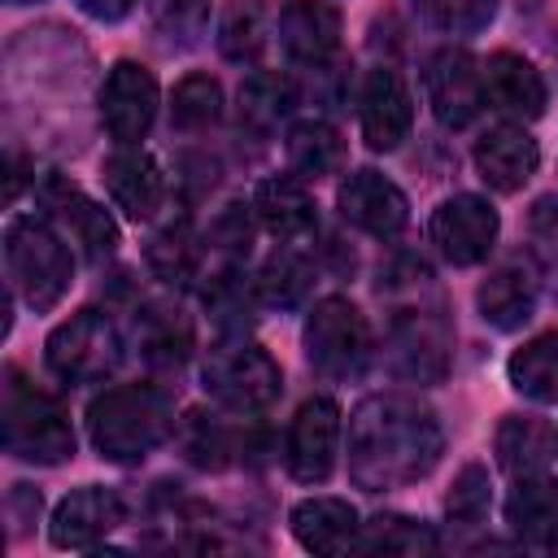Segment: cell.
Instances as JSON below:
<instances>
[{"instance_id":"obj_20","label":"cell","mask_w":558,"mask_h":558,"mask_svg":"<svg viewBox=\"0 0 558 558\" xmlns=\"http://www.w3.org/2000/svg\"><path fill=\"white\" fill-rule=\"evenodd\" d=\"M292 532L310 554H344L357 549L362 523L344 497H305L292 506Z\"/></svg>"},{"instance_id":"obj_41","label":"cell","mask_w":558,"mask_h":558,"mask_svg":"<svg viewBox=\"0 0 558 558\" xmlns=\"http://www.w3.org/2000/svg\"><path fill=\"white\" fill-rule=\"evenodd\" d=\"M9 4H31V0H9Z\"/></svg>"},{"instance_id":"obj_11","label":"cell","mask_w":558,"mask_h":558,"mask_svg":"<svg viewBox=\"0 0 558 558\" xmlns=\"http://www.w3.org/2000/svg\"><path fill=\"white\" fill-rule=\"evenodd\" d=\"M39 201H44L48 218L61 222L74 244H83L87 257L100 262V257H109V253L118 248V227H113V218H109L83 187H74L70 179L48 174V179L39 183Z\"/></svg>"},{"instance_id":"obj_3","label":"cell","mask_w":558,"mask_h":558,"mask_svg":"<svg viewBox=\"0 0 558 558\" xmlns=\"http://www.w3.org/2000/svg\"><path fill=\"white\" fill-rule=\"evenodd\" d=\"M4 266L9 283L31 310H52L74 279V257L65 240L52 231V218L22 214L4 227Z\"/></svg>"},{"instance_id":"obj_9","label":"cell","mask_w":558,"mask_h":558,"mask_svg":"<svg viewBox=\"0 0 558 558\" xmlns=\"http://www.w3.org/2000/svg\"><path fill=\"white\" fill-rule=\"evenodd\" d=\"M157 118V78L140 61H118L100 87V122L113 144H140Z\"/></svg>"},{"instance_id":"obj_30","label":"cell","mask_w":558,"mask_h":558,"mask_svg":"<svg viewBox=\"0 0 558 558\" xmlns=\"http://www.w3.org/2000/svg\"><path fill=\"white\" fill-rule=\"evenodd\" d=\"M266 48V4L262 0H231L218 22V52L227 61H257Z\"/></svg>"},{"instance_id":"obj_27","label":"cell","mask_w":558,"mask_h":558,"mask_svg":"<svg viewBox=\"0 0 558 558\" xmlns=\"http://www.w3.org/2000/svg\"><path fill=\"white\" fill-rule=\"evenodd\" d=\"M292 105H296V83L288 74L257 70L240 87V126L266 135V131H275L292 113Z\"/></svg>"},{"instance_id":"obj_25","label":"cell","mask_w":558,"mask_h":558,"mask_svg":"<svg viewBox=\"0 0 558 558\" xmlns=\"http://www.w3.org/2000/svg\"><path fill=\"white\" fill-rule=\"evenodd\" d=\"M344 161V140L331 122H318V118H305L288 131V166L301 183L310 179H327L336 174Z\"/></svg>"},{"instance_id":"obj_40","label":"cell","mask_w":558,"mask_h":558,"mask_svg":"<svg viewBox=\"0 0 558 558\" xmlns=\"http://www.w3.org/2000/svg\"><path fill=\"white\" fill-rule=\"evenodd\" d=\"M22 179H26V166H22V157H17V153H9V183H4V201H17Z\"/></svg>"},{"instance_id":"obj_39","label":"cell","mask_w":558,"mask_h":558,"mask_svg":"<svg viewBox=\"0 0 558 558\" xmlns=\"http://www.w3.org/2000/svg\"><path fill=\"white\" fill-rule=\"evenodd\" d=\"M78 9L96 22H122L135 9V0H78Z\"/></svg>"},{"instance_id":"obj_17","label":"cell","mask_w":558,"mask_h":558,"mask_svg":"<svg viewBox=\"0 0 558 558\" xmlns=\"http://www.w3.org/2000/svg\"><path fill=\"white\" fill-rule=\"evenodd\" d=\"M536 166H541V148L514 122H501V126L484 131L480 144H475V170L497 192H519L536 174Z\"/></svg>"},{"instance_id":"obj_28","label":"cell","mask_w":558,"mask_h":558,"mask_svg":"<svg viewBox=\"0 0 558 558\" xmlns=\"http://www.w3.org/2000/svg\"><path fill=\"white\" fill-rule=\"evenodd\" d=\"M554 453V432L532 414H506L497 427V462L510 475H536Z\"/></svg>"},{"instance_id":"obj_21","label":"cell","mask_w":558,"mask_h":558,"mask_svg":"<svg viewBox=\"0 0 558 558\" xmlns=\"http://www.w3.org/2000/svg\"><path fill=\"white\" fill-rule=\"evenodd\" d=\"M506 523L514 536L558 549V480L549 475H519V484L506 497Z\"/></svg>"},{"instance_id":"obj_42","label":"cell","mask_w":558,"mask_h":558,"mask_svg":"<svg viewBox=\"0 0 558 558\" xmlns=\"http://www.w3.org/2000/svg\"><path fill=\"white\" fill-rule=\"evenodd\" d=\"M554 449H558V432H554Z\"/></svg>"},{"instance_id":"obj_2","label":"cell","mask_w":558,"mask_h":558,"mask_svg":"<svg viewBox=\"0 0 558 558\" xmlns=\"http://www.w3.org/2000/svg\"><path fill=\"white\" fill-rule=\"evenodd\" d=\"M87 436L109 462H144L170 436V401L153 384H118L105 388L87 405Z\"/></svg>"},{"instance_id":"obj_36","label":"cell","mask_w":558,"mask_h":558,"mask_svg":"<svg viewBox=\"0 0 558 558\" xmlns=\"http://www.w3.org/2000/svg\"><path fill=\"white\" fill-rule=\"evenodd\" d=\"M418 4H423V13L436 26L458 31V35H471V31H480L493 17V4L497 0H418Z\"/></svg>"},{"instance_id":"obj_37","label":"cell","mask_w":558,"mask_h":558,"mask_svg":"<svg viewBox=\"0 0 558 558\" xmlns=\"http://www.w3.org/2000/svg\"><path fill=\"white\" fill-rule=\"evenodd\" d=\"M183 449L196 466H222L227 462V436L218 423H209L205 414H187V432H183Z\"/></svg>"},{"instance_id":"obj_33","label":"cell","mask_w":558,"mask_h":558,"mask_svg":"<svg viewBox=\"0 0 558 558\" xmlns=\"http://www.w3.org/2000/svg\"><path fill=\"white\" fill-rule=\"evenodd\" d=\"M357 549H371V554H379V549L384 554H432L436 532L418 519H405V514H379L357 536Z\"/></svg>"},{"instance_id":"obj_4","label":"cell","mask_w":558,"mask_h":558,"mask_svg":"<svg viewBox=\"0 0 558 558\" xmlns=\"http://www.w3.org/2000/svg\"><path fill=\"white\" fill-rule=\"evenodd\" d=\"M4 449L17 462H39V466H57L74 453V427H70V410L26 384L17 371L4 375Z\"/></svg>"},{"instance_id":"obj_24","label":"cell","mask_w":558,"mask_h":558,"mask_svg":"<svg viewBox=\"0 0 558 558\" xmlns=\"http://www.w3.org/2000/svg\"><path fill=\"white\" fill-rule=\"evenodd\" d=\"M392 344H397V366L410 379H440L445 375V331H440L436 314L401 310V318L392 327Z\"/></svg>"},{"instance_id":"obj_22","label":"cell","mask_w":558,"mask_h":558,"mask_svg":"<svg viewBox=\"0 0 558 558\" xmlns=\"http://www.w3.org/2000/svg\"><path fill=\"white\" fill-rule=\"evenodd\" d=\"M253 209L262 218V227L279 240H301L318 227V214H314V201L305 192V183L296 174H275V179H262L257 183V196H253Z\"/></svg>"},{"instance_id":"obj_38","label":"cell","mask_w":558,"mask_h":558,"mask_svg":"<svg viewBox=\"0 0 558 558\" xmlns=\"http://www.w3.org/2000/svg\"><path fill=\"white\" fill-rule=\"evenodd\" d=\"M248 235H253V231H248V218H244L240 205H231V209L222 214V222L214 227V240H218L231 257H244V253H248Z\"/></svg>"},{"instance_id":"obj_7","label":"cell","mask_w":558,"mask_h":558,"mask_svg":"<svg viewBox=\"0 0 558 558\" xmlns=\"http://www.w3.org/2000/svg\"><path fill=\"white\" fill-rule=\"evenodd\" d=\"M371 331L353 301L323 296L305 318V357L323 379H353L366 366Z\"/></svg>"},{"instance_id":"obj_34","label":"cell","mask_w":558,"mask_h":558,"mask_svg":"<svg viewBox=\"0 0 558 558\" xmlns=\"http://www.w3.org/2000/svg\"><path fill=\"white\" fill-rule=\"evenodd\" d=\"M218 113H222V87H218V78H209V74H187V78H179L174 100H170V122H174V126L201 131V126L218 122Z\"/></svg>"},{"instance_id":"obj_6","label":"cell","mask_w":558,"mask_h":558,"mask_svg":"<svg viewBox=\"0 0 558 558\" xmlns=\"http://www.w3.org/2000/svg\"><path fill=\"white\" fill-rule=\"evenodd\" d=\"M48 371L65 384H96L122 362V336L105 310H78L48 336Z\"/></svg>"},{"instance_id":"obj_32","label":"cell","mask_w":558,"mask_h":558,"mask_svg":"<svg viewBox=\"0 0 558 558\" xmlns=\"http://www.w3.org/2000/svg\"><path fill=\"white\" fill-rule=\"evenodd\" d=\"M148 266L166 279V283H187L196 275V262H201V244L192 235V227L179 218V222H166L153 240H148Z\"/></svg>"},{"instance_id":"obj_16","label":"cell","mask_w":558,"mask_h":558,"mask_svg":"<svg viewBox=\"0 0 558 558\" xmlns=\"http://www.w3.org/2000/svg\"><path fill=\"white\" fill-rule=\"evenodd\" d=\"M122 523V501L113 488H78L52 510V545L57 549H92Z\"/></svg>"},{"instance_id":"obj_13","label":"cell","mask_w":558,"mask_h":558,"mask_svg":"<svg viewBox=\"0 0 558 558\" xmlns=\"http://www.w3.org/2000/svg\"><path fill=\"white\" fill-rule=\"evenodd\" d=\"M362 135L375 153L397 148L410 135L414 122V105H410V87L392 65H375L362 78Z\"/></svg>"},{"instance_id":"obj_35","label":"cell","mask_w":558,"mask_h":558,"mask_svg":"<svg viewBox=\"0 0 558 558\" xmlns=\"http://www.w3.org/2000/svg\"><path fill=\"white\" fill-rule=\"evenodd\" d=\"M445 514L453 523H480L488 514V471L480 462H466L453 475V488L445 493Z\"/></svg>"},{"instance_id":"obj_1","label":"cell","mask_w":558,"mask_h":558,"mask_svg":"<svg viewBox=\"0 0 558 558\" xmlns=\"http://www.w3.org/2000/svg\"><path fill=\"white\" fill-rule=\"evenodd\" d=\"M445 436L427 405L401 392L366 397L349 418V475L366 493L423 480L440 462Z\"/></svg>"},{"instance_id":"obj_5","label":"cell","mask_w":558,"mask_h":558,"mask_svg":"<svg viewBox=\"0 0 558 558\" xmlns=\"http://www.w3.org/2000/svg\"><path fill=\"white\" fill-rule=\"evenodd\" d=\"M201 379H205V392L218 397L235 414H257V410L275 405V397L283 388L279 362L257 340H244V336H222L205 353Z\"/></svg>"},{"instance_id":"obj_26","label":"cell","mask_w":558,"mask_h":558,"mask_svg":"<svg viewBox=\"0 0 558 558\" xmlns=\"http://www.w3.org/2000/svg\"><path fill=\"white\" fill-rule=\"evenodd\" d=\"M506 375L514 392H523L527 401H558V327L514 349L506 362Z\"/></svg>"},{"instance_id":"obj_8","label":"cell","mask_w":558,"mask_h":558,"mask_svg":"<svg viewBox=\"0 0 558 558\" xmlns=\"http://www.w3.org/2000/svg\"><path fill=\"white\" fill-rule=\"evenodd\" d=\"M497 231H501L497 209L484 196H471V192L440 201L436 214H432V244L453 266H480L493 253Z\"/></svg>"},{"instance_id":"obj_18","label":"cell","mask_w":558,"mask_h":558,"mask_svg":"<svg viewBox=\"0 0 558 558\" xmlns=\"http://www.w3.org/2000/svg\"><path fill=\"white\" fill-rule=\"evenodd\" d=\"M484 96L493 100V109L519 122H532L545 113V78L519 52H493L484 61Z\"/></svg>"},{"instance_id":"obj_12","label":"cell","mask_w":558,"mask_h":558,"mask_svg":"<svg viewBox=\"0 0 558 558\" xmlns=\"http://www.w3.org/2000/svg\"><path fill=\"white\" fill-rule=\"evenodd\" d=\"M427 100L440 126H466L484 105V70L466 48H445L432 57L427 70Z\"/></svg>"},{"instance_id":"obj_31","label":"cell","mask_w":558,"mask_h":558,"mask_svg":"<svg viewBox=\"0 0 558 558\" xmlns=\"http://www.w3.org/2000/svg\"><path fill=\"white\" fill-rule=\"evenodd\" d=\"M187 344H192V327L179 310L153 305L140 314V349L153 366H179L187 357Z\"/></svg>"},{"instance_id":"obj_23","label":"cell","mask_w":558,"mask_h":558,"mask_svg":"<svg viewBox=\"0 0 558 558\" xmlns=\"http://www.w3.org/2000/svg\"><path fill=\"white\" fill-rule=\"evenodd\" d=\"M475 305H480V318L497 331H514L532 318V305H536V279L527 266H501L493 270L480 292H475Z\"/></svg>"},{"instance_id":"obj_14","label":"cell","mask_w":558,"mask_h":558,"mask_svg":"<svg viewBox=\"0 0 558 558\" xmlns=\"http://www.w3.org/2000/svg\"><path fill=\"white\" fill-rule=\"evenodd\" d=\"M340 214L357 231L379 235V240H392L405 227L410 205H405V192L392 179H384L379 170H353L340 183Z\"/></svg>"},{"instance_id":"obj_15","label":"cell","mask_w":558,"mask_h":558,"mask_svg":"<svg viewBox=\"0 0 558 558\" xmlns=\"http://www.w3.org/2000/svg\"><path fill=\"white\" fill-rule=\"evenodd\" d=\"M100 174H105L113 205L135 222H148L166 201V174H161L157 157L135 144H118V153L105 161Z\"/></svg>"},{"instance_id":"obj_10","label":"cell","mask_w":558,"mask_h":558,"mask_svg":"<svg viewBox=\"0 0 558 558\" xmlns=\"http://www.w3.org/2000/svg\"><path fill=\"white\" fill-rule=\"evenodd\" d=\"M340 405L331 397H310L288 427V471L301 484H323L336 466Z\"/></svg>"},{"instance_id":"obj_19","label":"cell","mask_w":558,"mask_h":558,"mask_svg":"<svg viewBox=\"0 0 558 558\" xmlns=\"http://www.w3.org/2000/svg\"><path fill=\"white\" fill-rule=\"evenodd\" d=\"M279 44L301 65H323L340 44V13L323 0H288L279 9Z\"/></svg>"},{"instance_id":"obj_29","label":"cell","mask_w":558,"mask_h":558,"mask_svg":"<svg viewBox=\"0 0 558 558\" xmlns=\"http://www.w3.org/2000/svg\"><path fill=\"white\" fill-rule=\"evenodd\" d=\"M310 279H314V270H310V262H305L296 248H275V253L262 262V270H257V279H253V292H257V301L270 305V310H292V305L305 301Z\"/></svg>"}]
</instances>
